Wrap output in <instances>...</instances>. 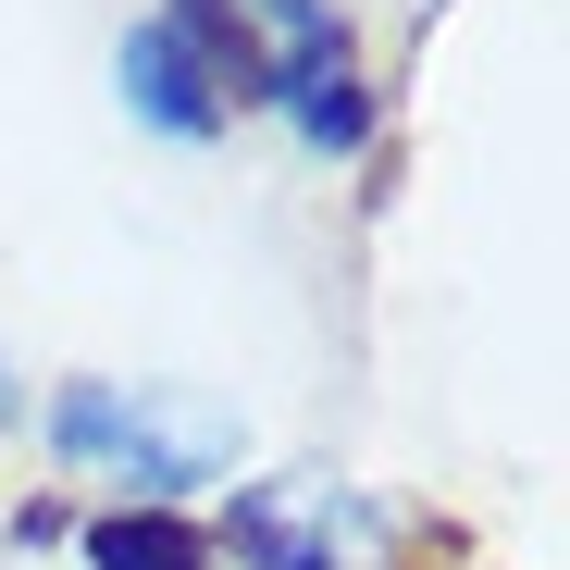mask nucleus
I'll return each instance as SVG.
<instances>
[{
  "label": "nucleus",
  "mask_w": 570,
  "mask_h": 570,
  "mask_svg": "<svg viewBox=\"0 0 570 570\" xmlns=\"http://www.w3.org/2000/svg\"><path fill=\"white\" fill-rule=\"evenodd\" d=\"M273 26H285V50L261 62V87L298 112L311 149H360L372 100H360V50H347V26L323 13V0H273Z\"/></svg>",
  "instance_id": "nucleus-3"
},
{
  "label": "nucleus",
  "mask_w": 570,
  "mask_h": 570,
  "mask_svg": "<svg viewBox=\"0 0 570 570\" xmlns=\"http://www.w3.org/2000/svg\"><path fill=\"white\" fill-rule=\"evenodd\" d=\"M236 558L248 570H335V484H248Z\"/></svg>",
  "instance_id": "nucleus-4"
},
{
  "label": "nucleus",
  "mask_w": 570,
  "mask_h": 570,
  "mask_svg": "<svg viewBox=\"0 0 570 570\" xmlns=\"http://www.w3.org/2000/svg\"><path fill=\"white\" fill-rule=\"evenodd\" d=\"M87 570H212V533H186L174 509H112L87 521Z\"/></svg>",
  "instance_id": "nucleus-5"
},
{
  "label": "nucleus",
  "mask_w": 570,
  "mask_h": 570,
  "mask_svg": "<svg viewBox=\"0 0 570 570\" xmlns=\"http://www.w3.org/2000/svg\"><path fill=\"white\" fill-rule=\"evenodd\" d=\"M125 100L161 137H212V125H236V100H261V50L224 0H161L125 38Z\"/></svg>",
  "instance_id": "nucleus-1"
},
{
  "label": "nucleus",
  "mask_w": 570,
  "mask_h": 570,
  "mask_svg": "<svg viewBox=\"0 0 570 570\" xmlns=\"http://www.w3.org/2000/svg\"><path fill=\"white\" fill-rule=\"evenodd\" d=\"M50 434H62V459H100V471H125L149 497H174V484H199V471L236 459L224 410H174V397H125V385H75L50 410Z\"/></svg>",
  "instance_id": "nucleus-2"
}]
</instances>
